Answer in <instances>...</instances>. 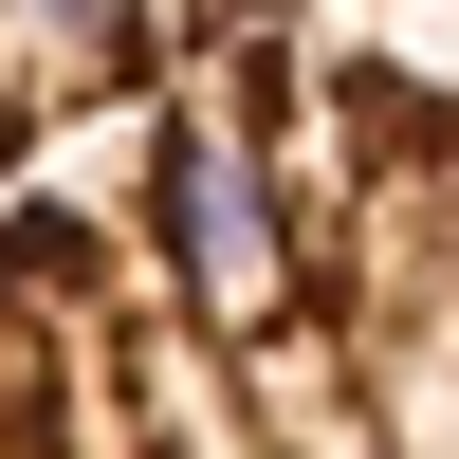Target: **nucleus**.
Segmentation results:
<instances>
[{
	"mask_svg": "<svg viewBox=\"0 0 459 459\" xmlns=\"http://www.w3.org/2000/svg\"><path fill=\"white\" fill-rule=\"evenodd\" d=\"M350 0H0V203L37 166H74L92 129L166 110L184 74L257 56V37H313Z\"/></svg>",
	"mask_w": 459,
	"mask_h": 459,
	"instance_id": "2",
	"label": "nucleus"
},
{
	"mask_svg": "<svg viewBox=\"0 0 459 459\" xmlns=\"http://www.w3.org/2000/svg\"><path fill=\"white\" fill-rule=\"evenodd\" d=\"M0 459H459V74L313 19L37 166Z\"/></svg>",
	"mask_w": 459,
	"mask_h": 459,
	"instance_id": "1",
	"label": "nucleus"
}]
</instances>
